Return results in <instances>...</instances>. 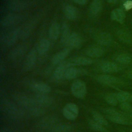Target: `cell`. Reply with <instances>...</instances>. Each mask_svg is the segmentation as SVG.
I'll return each instance as SVG.
<instances>
[{"label": "cell", "instance_id": "6da1fadb", "mask_svg": "<svg viewBox=\"0 0 132 132\" xmlns=\"http://www.w3.org/2000/svg\"><path fill=\"white\" fill-rule=\"evenodd\" d=\"M102 110L106 114V118L111 122L124 126H132V120L126 116L125 112L114 108H105Z\"/></svg>", "mask_w": 132, "mask_h": 132}, {"label": "cell", "instance_id": "7a4b0ae2", "mask_svg": "<svg viewBox=\"0 0 132 132\" xmlns=\"http://www.w3.org/2000/svg\"><path fill=\"white\" fill-rule=\"evenodd\" d=\"M97 80L101 84L113 87H123L128 85V83L122 79L109 74H102L96 77Z\"/></svg>", "mask_w": 132, "mask_h": 132}, {"label": "cell", "instance_id": "3957f363", "mask_svg": "<svg viewBox=\"0 0 132 132\" xmlns=\"http://www.w3.org/2000/svg\"><path fill=\"white\" fill-rule=\"evenodd\" d=\"M13 98L20 107H24L27 110L38 105L35 98H31L24 94L15 93L13 95Z\"/></svg>", "mask_w": 132, "mask_h": 132}, {"label": "cell", "instance_id": "277c9868", "mask_svg": "<svg viewBox=\"0 0 132 132\" xmlns=\"http://www.w3.org/2000/svg\"><path fill=\"white\" fill-rule=\"evenodd\" d=\"M71 91L74 96L83 98L87 94V86L85 81L80 79L75 80L71 86Z\"/></svg>", "mask_w": 132, "mask_h": 132}, {"label": "cell", "instance_id": "5b68a950", "mask_svg": "<svg viewBox=\"0 0 132 132\" xmlns=\"http://www.w3.org/2000/svg\"><path fill=\"white\" fill-rule=\"evenodd\" d=\"M4 107L7 114L12 118L19 119L24 116V110L14 103L8 101L5 102Z\"/></svg>", "mask_w": 132, "mask_h": 132}, {"label": "cell", "instance_id": "8992f818", "mask_svg": "<svg viewBox=\"0 0 132 132\" xmlns=\"http://www.w3.org/2000/svg\"><path fill=\"white\" fill-rule=\"evenodd\" d=\"M79 113L78 106L73 103H68L66 104L62 109V114L63 116L69 120H75Z\"/></svg>", "mask_w": 132, "mask_h": 132}, {"label": "cell", "instance_id": "52a82bcc", "mask_svg": "<svg viewBox=\"0 0 132 132\" xmlns=\"http://www.w3.org/2000/svg\"><path fill=\"white\" fill-rule=\"evenodd\" d=\"M101 71L105 73H113L120 72L122 70V65L116 62L105 61L100 66Z\"/></svg>", "mask_w": 132, "mask_h": 132}, {"label": "cell", "instance_id": "ba28073f", "mask_svg": "<svg viewBox=\"0 0 132 132\" xmlns=\"http://www.w3.org/2000/svg\"><path fill=\"white\" fill-rule=\"evenodd\" d=\"M70 67L72 66L70 64L68 60L63 61L59 63L54 71L53 76L54 78L57 80H61L64 78V74L67 69Z\"/></svg>", "mask_w": 132, "mask_h": 132}, {"label": "cell", "instance_id": "9c48e42d", "mask_svg": "<svg viewBox=\"0 0 132 132\" xmlns=\"http://www.w3.org/2000/svg\"><path fill=\"white\" fill-rule=\"evenodd\" d=\"M85 70L78 69L74 66L68 68L64 74V78L67 80H71L76 78L78 76L86 74Z\"/></svg>", "mask_w": 132, "mask_h": 132}, {"label": "cell", "instance_id": "30bf717a", "mask_svg": "<svg viewBox=\"0 0 132 132\" xmlns=\"http://www.w3.org/2000/svg\"><path fill=\"white\" fill-rule=\"evenodd\" d=\"M37 60V52L35 50H31L26 56L24 63V68L26 70H30L35 65Z\"/></svg>", "mask_w": 132, "mask_h": 132}, {"label": "cell", "instance_id": "8fae6325", "mask_svg": "<svg viewBox=\"0 0 132 132\" xmlns=\"http://www.w3.org/2000/svg\"><path fill=\"white\" fill-rule=\"evenodd\" d=\"M31 89L37 93L48 94L51 91V88L47 84L44 82L37 81L32 83L30 87Z\"/></svg>", "mask_w": 132, "mask_h": 132}, {"label": "cell", "instance_id": "7c38bea8", "mask_svg": "<svg viewBox=\"0 0 132 132\" xmlns=\"http://www.w3.org/2000/svg\"><path fill=\"white\" fill-rule=\"evenodd\" d=\"M71 52V48L67 47L56 53L52 58L51 62L53 64L57 65L61 63L68 56Z\"/></svg>", "mask_w": 132, "mask_h": 132}, {"label": "cell", "instance_id": "4fadbf2b", "mask_svg": "<svg viewBox=\"0 0 132 132\" xmlns=\"http://www.w3.org/2000/svg\"><path fill=\"white\" fill-rule=\"evenodd\" d=\"M114 61L122 66L132 64V55L127 53H121L116 55Z\"/></svg>", "mask_w": 132, "mask_h": 132}, {"label": "cell", "instance_id": "5bb4252c", "mask_svg": "<svg viewBox=\"0 0 132 132\" xmlns=\"http://www.w3.org/2000/svg\"><path fill=\"white\" fill-rule=\"evenodd\" d=\"M35 99L38 105L40 106H48L52 104L53 98L47 94L37 93Z\"/></svg>", "mask_w": 132, "mask_h": 132}, {"label": "cell", "instance_id": "9a60e30c", "mask_svg": "<svg viewBox=\"0 0 132 132\" xmlns=\"http://www.w3.org/2000/svg\"><path fill=\"white\" fill-rule=\"evenodd\" d=\"M82 44V39L81 36L76 32L71 34L68 42L69 47L73 48H79Z\"/></svg>", "mask_w": 132, "mask_h": 132}, {"label": "cell", "instance_id": "2e32d148", "mask_svg": "<svg viewBox=\"0 0 132 132\" xmlns=\"http://www.w3.org/2000/svg\"><path fill=\"white\" fill-rule=\"evenodd\" d=\"M20 35L21 30L18 28H14L11 30L6 36L5 42L6 44L9 46L13 45L18 40Z\"/></svg>", "mask_w": 132, "mask_h": 132}, {"label": "cell", "instance_id": "e0dca14e", "mask_svg": "<svg viewBox=\"0 0 132 132\" xmlns=\"http://www.w3.org/2000/svg\"><path fill=\"white\" fill-rule=\"evenodd\" d=\"M19 20V16L15 13H8L2 17L1 24L3 26H9L15 23Z\"/></svg>", "mask_w": 132, "mask_h": 132}, {"label": "cell", "instance_id": "ac0fdd59", "mask_svg": "<svg viewBox=\"0 0 132 132\" xmlns=\"http://www.w3.org/2000/svg\"><path fill=\"white\" fill-rule=\"evenodd\" d=\"M70 35L71 34L69 26L67 23H63L61 26L60 33V42L63 45H68V40Z\"/></svg>", "mask_w": 132, "mask_h": 132}, {"label": "cell", "instance_id": "d6986e66", "mask_svg": "<svg viewBox=\"0 0 132 132\" xmlns=\"http://www.w3.org/2000/svg\"><path fill=\"white\" fill-rule=\"evenodd\" d=\"M71 66H81L87 65L91 64L93 62V60L90 58L79 57L72 59L68 60Z\"/></svg>", "mask_w": 132, "mask_h": 132}, {"label": "cell", "instance_id": "ffe728a7", "mask_svg": "<svg viewBox=\"0 0 132 132\" xmlns=\"http://www.w3.org/2000/svg\"><path fill=\"white\" fill-rule=\"evenodd\" d=\"M115 97L119 103L125 102H132V93L128 91L120 90L119 91L113 93Z\"/></svg>", "mask_w": 132, "mask_h": 132}, {"label": "cell", "instance_id": "44dd1931", "mask_svg": "<svg viewBox=\"0 0 132 132\" xmlns=\"http://www.w3.org/2000/svg\"><path fill=\"white\" fill-rule=\"evenodd\" d=\"M61 33V26L58 23L51 24L48 30V36L53 40H57Z\"/></svg>", "mask_w": 132, "mask_h": 132}, {"label": "cell", "instance_id": "7402d4cb", "mask_svg": "<svg viewBox=\"0 0 132 132\" xmlns=\"http://www.w3.org/2000/svg\"><path fill=\"white\" fill-rule=\"evenodd\" d=\"M65 16L70 20H74L78 16V11L76 8L72 5H67L63 8Z\"/></svg>", "mask_w": 132, "mask_h": 132}, {"label": "cell", "instance_id": "603a6c76", "mask_svg": "<svg viewBox=\"0 0 132 132\" xmlns=\"http://www.w3.org/2000/svg\"><path fill=\"white\" fill-rule=\"evenodd\" d=\"M96 40L98 44L102 45L107 46L111 43L112 37L109 34L105 32H102L97 35Z\"/></svg>", "mask_w": 132, "mask_h": 132}, {"label": "cell", "instance_id": "cb8c5ba5", "mask_svg": "<svg viewBox=\"0 0 132 132\" xmlns=\"http://www.w3.org/2000/svg\"><path fill=\"white\" fill-rule=\"evenodd\" d=\"M102 8L101 0H93L89 8V13L91 16H95L100 12Z\"/></svg>", "mask_w": 132, "mask_h": 132}, {"label": "cell", "instance_id": "d4e9b609", "mask_svg": "<svg viewBox=\"0 0 132 132\" xmlns=\"http://www.w3.org/2000/svg\"><path fill=\"white\" fill-rule=\"evenodd\" d=\"M51 43L48 40L43 38L40 40L38 43L37 51L38 53L40 55H44L47 53L50 48Z\"/></svg>", "mask_w": 132, "mask_h": 132}, {"label": "cell", "instance_id": "484cf974", "mask_svg": "<svg viewBox=\"0 0 132 132\" xmlns=\"http://www.w3.org/2000/svg\"><path fill=\"white\" fill-rule=\"evenodd\" d=\"M111 18L113 20L122 23L124 21L125 14L123 10L120 8H117L111 12Z\"/></svg>", "mask_w": 132, "mask_h": 132}, {"label": "cell", "instance_id": "4316f807", "mask_svg": "<svg viewBox=\"0 0 132 132\" xmlns=\"http://www.w3.org/2000/svg\"><path fill=\"white\" fill-rule=\"evenodd\" d=\"M86 54L90 58L100 57L104 54V51L99 47H91L86 51Z\"/></svg>", "mask_w": 132, "mask_h": 132}, {"label": "cell", "instance_id": "83f0119b", "mask_svg": "<svg viewBox=\"0 0 132 132\" xmlns=\"http://www.w3.org/2000/svg\"><path fill=\"white\" fill-rule=\"evenodd\" d=\"M88 124L90 128L93 130L98 132H110L105 127V126L97 123L93 119H89L88 121Z\"/></svg>", "mask_w": 132, "mask_h": 132}, {"label": "cell", "instance_id": "f1b7e54d", "mask_svg": "<svg viewBox=\"0 0 132 132\" xmlns=\"http://www.w3.org/2000/svg\"><path fill=\"white\" fill-rule=\"evenodd\" d=\"M72 127L67 124H59L54 125L51 128V132H70L72 130Z\"/></svg>", "mask_w": 132, "mask_h": 132}, {"label": "cell", "instance_id": "f546056e", "mask_svg": "<svg viewBox=\"0 0 132 132\" xmlns=\"http://www.w3.org/2000/svg\"><path fill=\"white\" fill-rule=\"evenodd\" d=\"M26 47L24 45H19L12 50L10 53L9 57L12 59L18 58L23 55L24 53L25 52Z\"/></svg>", "mask_w": 132, "mask_h": 132}, {"label": "cell", "instance_id": "4dcf8cb0", "mask_svg": "<svg viewBox=\"0 0 132 132\" xmlns=\"http://www.w3.org/2000/svg\"><path fill=\"white\" fill-rule=\"evenodd\" d=\"M118 38L125 43L130 44L132 42V38L130 35L124 30H119L117 31Z\"/></svg>", "mask_w": 132, "mask_h": 132}, {"label": "cell", "instance_id": "1f68e13d", "mask_svg": "<svg viewBox=\"0 0 132 132\" xmlns=\"http://www.w3.org/2000/svg\"><path fill=\"white\" fill-rule=\"evenodd\" d=\"M92 116L93 117V119L97 123L102 124L105 127L109 125L107 119L104 117H103V116L100 112L96 111H93L92 112Z\"/></svg>", "mask_w": 132, "mask_h": 132}, {"label": "cell", "instance_id": "d6a6232c", "mask_svg": "<svg viewBox=\"0 0 132 132\" xmlns=\"http://www.w3.org/2000/svg\"><path fill=\"white\" fill-rule=\"evenodd\" d=\"M104 98L105 101L109 105L112 106H116L119 103V102L118 101L116 97H115L113 93H109L106 94Z\"/></svg>", "mask_w": 132, "mask_h": 132}, {"label": "cell", "instance_id": "836d02e7", "mask_svg": "<svg viewBox=\"0 0 132 132\" xmlns=\"http://www.w3.org/2000/svg\"><path fill=\"white\" fill-rule=\"evenodd\" d=\"M28 111H29L30 113L35 116H39L43 114L44 113V110L42 108H41V106L37 105H36L29 109L28 110Z\"/></svg>", "mask_w": 132, "mask_h": 132}, {"label": "cell", "instance_id": "e575fe53", "mask_svg": "<svg viewBox=\"0 0 132 132\" xmlns=\"http://www.w3.org/2000/svg\"><path fill=\"white\" fill-rule=\"evenodd\" d=\"M119 106L121 110L124 112H132V106L130 103V102H129L120 103Z\"/></svg>", "mask_w": 132, "mask_h": 132}, {"label": "cell", "instance_id": "d590c367", "mask_svg": "<svg viewBox=\"0 0 132 132\" xmlns=\"http://www.w3.org/2000/svg\"><path fill=\"white\" fill-rule=\"evenodd\" d=\"M9 7L13 10H21L24 8V4L19 2H13L10 4Z\"/></svg>", "mask_w": 132, "mask_h": 132}, {"label": "cell", "instance_id": "8d00e7d4", "mask_svg": "<svg viewBox=\"0 0 132 132\" xmlns=\"http://www.w3.org/2000/svg\"><path fill=\"white\" fill-rule=\"evenodd\" d=\"M54 118H45L44 120H43L41 125L44 127L46 126H50V125H52L53 123H54Z\"/></svg>", "mask_w": 132, "mask_h": 132}, {"label": "cell", "instance_id": "74e56055", "mask_svg": "<svg viewBox=\"0 0 132 132\" xmlns=\"http://www.w3.org/2000/svg\"><path fill=\"white\" fill-rule=\"evenodd\" d=\"M124 77L126 79L132 81V67L125 72L124 74Z\"/></svg>", "mask_w": 132, "mask_h": 132}, {"label": "cell", "instance_id": "f35d334b", "mask_svg": "<svg viewBox=\"0 0 132 132\" xmlns=\"http://www.w3.org/2000/svg\"><path fill=\"white\" fill-rule=\"evenodd\" d=\"M123 6L126 10L132 8V0H124Z\"/></svg>", "mask_w": 132, "mask_h": 132}, {"label": "cell", "instance_id": "ab89813d", "mask_svg": "<svg viewBox=\"0 0 132 132\" xmlns=\"http://www.w3.org/2000/svg\"><path fill=\"white\" fill-rule=\"evenodd\" d=\"M73 1L74 3L80 5H85L88 1V0H73Z\"/></svg>", "mask_w": 132, "mask_h": 132}, {"label": "cell", "instance_id": "60d3db41", "mask_svg": "<svg viewBox=\"0 0 132 132\" xmlns=\"http://www.w3.org/2000/svg\"><path fill=\"white\" fill-rule=\"evenodd\" d=\"M117 129L119 132H128L125 128L124 127H117Z\"/></svg>", "mask_w": 132, "mask_h": 132}, {"label": "cell", "instance_id": "b9f144b4", "mask_svg": "<svg viewBox=\"0 0 132 132\" xmlns=\"http://www.w3.org/2000/svg\"><path fill=\"white\" fill-rule=\"evenodd\" d=\"M126 113V116L130 119L132 120V112H125Z\"/></svg>", "mask_w": 132, "mask_h": 132}, {"label": "cell", "instance_id": "7bdbcfd3", "mask_svg": "<svg viewBox=\"0 0 132 132\" xmlns=\"http://www.w3.org/2000/svg\"><path fill=\"white\" fill-rule=\"evenodd\" d=\"M128 132H132V126H128L127 128H125Z\"/></svg>", "mask_w": 132, "mask_h": 132}, {"label": "cell", "instance_id": "ee69618b", "mask_svg": "<svg viewBox=\"0 0 132 132\" xmlns=\"http://www.w3.org/2000/svg\"><path fill=\"white\" fill-rule=\"evenodd\" d=\"M107 1L111 4H115L117 2L118 0H107Z\"/></svg>", "mask_w": 132, "mask_h": 132}, {"label": "cell", "instance_id": "f6af8a7d", "mask_svg": "<svg viewBox=\"0 0 132 132\" xmlns=\"http://www.w3.org/2000/svg\"><path fill=\"white\" fill-rule=\"evenodd\" d=\"M128 89H130V90H132V86H131V87H128Z\"/></svg>", "mask_w": 132, "mask_h": 132}]
</instances>
